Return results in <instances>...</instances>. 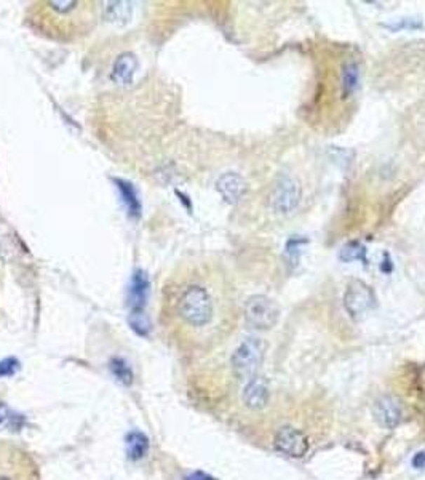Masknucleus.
Segmentation results:
<instances>
[{
	"label": "nucleus",
	"mask_w": 425,
	"mask_h": 480,
	"mask_svg": "<svg viewBox=\"0 0 425 480\" xmlns=\"http://www.w3.org/2000/svg\"><path fill=\"white\" fill-rule=\"evenodd\" d=\"M149 279L142 271H137L131 279L128 288V306L131 312H144L149 296Z\"/></svg>",
	"instance_id": "9d476101"
},
{
	"label": "nucleus",
	"mask_w": 425,
	"mask_h": 480,
	"mask_svg": "<svg viewBox=\"0 0 425 480\" xmlns=\"http://www.w3.org/2000/svg\"><path fill=\"white\" fill-rule=\"evenodd\" d=\"M275 448L291 458H302L309 450V439L306 434L291 426H285L275 434Z\"/></svg>",
	"instance_id": "0eeeda50"
},
{
	"label": "nucleus",
	"mask_w": 425,
	"mask_h": 480,
	"mask_svg": "<svg viewBox=\"0 0 425 480\" xmlns=\"http://www.w3.org/2000/svg\"><path fill=\"white\" fill-rule=\"evenodd\" d=\"M0 480H39L36 467L26 453L0 445Z\"/></svg>",
	"instance_id": "7ed1b4c3"
},
{
	"label": "nucleus",
	"mask_w": 425,
	"mask_h": 480,
	"mask_svg": "<svg viewBox=\"0 0 425 480\" xmlns=\"http://www.w3.org/2000/svg\"><path fill=\"white\" fill-rule=\"evenodd\" d=\"M18 370H20V362L15 357L0 360V378H8V376H13Z\"/></svg>",
	"instance_id": "412c9836"
},
{
	"label": "nucleus",
	"mask_w": 425,
	"mask_h": 480,
	"mask_svg": "<svg viewBox=\"0 0 425 480\" xmlns=\"http://www.w3.org/2000/svg\"><path fill=\"white\" fill-rule=\"evenodd\" d=\"M116 185L119 187L120 196H122V200L126 207V211H128V215L131 216V218H140L141 200H140V196H137L135 186L128 181L119 180V178L116 180Z\"/></svg>",
	"instance_id": "4468645a"
},
{
	"label": "nucleus",
	"mask_w": 425,
	"mask_h": 480,
	"mask_svg": "<svg viewBox=\"0 0 425 480\" xmlns=\"http://www.w3.org/2000/svg\"><path fill=\"white\" fill-rule=\"evenodd\" d=\"M8 416H10V408L5 404L0 402V426H2L4 422L7 421Z\"/></svg>",
	"instance_id": "393cba45"
},
{
	"label": "nucleus",
	"mask_w": 425,
	"mask_h": 480,
	"mask_svg": "<svg viewBox=\"0 0 425 480\" xmlns=\"http://www.w3.org/2000/svg\"><path fill=\"white\" fill-rule=\"evenodd\" d=\"M91 2H39L34 5L31 22L40 34L55 40H74L95 25Z\"/></svg>",
	"instance_id": "f257e3e1"
},
{
	"label": "nucleus",
	"mask_w": 425,
	"mask_h": 480,
	"mask_svg": "<svg viewBox=\"0 0 425 480\" xmlns=\"http://www.w3.org/2000/svg\"><path fill=\"white\" fill-rule=\"evenodd\" d=\"M412 467H416V469H425V451L414 455V458H412Z\"/></svg>",
	"instance_id": "5701e85b"
},
{
	"label": "nucleus",
	"mask_w": 425,
	"mask_h": 480,
	"mask_svg": "<svg viewBox=\"0 0 425 480\" xmlns=\"http://www.w3.org/2000/svg\"><path fill=\"white\" fill-rule=\"evenodd\" d=\"M376 305V295L370 285L363 280L353 279L347 285L344 295V306L353 320L363 319Z\"/></svg>",
	"instance_id": "39448f33"
},
{
	"label": "nucleus",
	"mask_w": 425,
	"mask_h": 480,
	"mask_svg": "<svg viewBox=\"0 0 425 480\" xmlns=\"http://www.w3.org/2000/svg\"><path fill=\"white\" fill-rule=\"evenodd\" d=\"M360 85V66L357 61H346L341 67V95L342 98H350Z\"/></svg>",
	"instance_id": "ddd939ff"
},
{
	"label": "nucleus",
	"mask_w": 425,
	"mask_h": 480,
	"mask_svg": "<svg viewBox=\"0 0 425 480\" xmlns=\"http://www.w3.org/2000/svg\"><path fill=\"white\" fill-rule=\"evenodd\" d=\"M111 370H112L114 376L117 378V381L122 382V385L130 386L131 382H133V371H131V368L128 367V364H126L123 359H120V357L112 359Z\"/></svg>",
	"instance_id": "f3484780"
},
{
	"label": "nucleus",
	"mask_w": 425,
	"mask_h": 480,
	"mask_svg": "<svg viewBox=\"0 0 425 480\" xmlns=\"http://www.w3.org/2000/svg\"><path fill=\"white\" fill-rule=\"evenodd\" d=\"M306 244H309V240H307V239H304V237H291V239L288 240V242H286L285 253L288 255V258H290L292 262H296L297 260H299L301 248H302Z\"/></svg>",
	"instance_id": "aec40b11"
},
{
	"label": "nucleus",
	"mask_w": 425,
	"mask_h": 480,
	"mask_svg": "<svg viewBox=\"0 0 425 480\" xmlns=\"http://www.w3.org/2000/svg\"><path fill=\"white\" fill-rule=\"evenodd\" d=\"M106 13H107V18L111 21H116V20L128 21V18L131 16V7H130V4L116 2V4L109 5Z\"/></svg>",
	"instance_id": "6ab92c4d"
},
{
	"label": "nucleus",
	"mask_w": 425,
	"mask_h": 480,
	"mask_svg": "<svg viewBox=\"0 0 425 480\" xmlns=\"http://www.w3.org/2000/svg\"><path fill=\"white\" fill-rule=\"evenodd\" d=\"M137 71V60L133 53H122L114 62L112 79L119 85H128L133 82Z\"/></svg>",
	"instance_id": "f8f14e48"
},
{
	"label": "nucleus",
	"mask_w": 425,
	"mask_h": 480,
	"mask_svg": "<svg viewBox=\"0 0 425 480\" xmlns=\"http://www.w3.org/2000/svg\"><path fill=\"white\" fill-rule=\"evenodd\" d=\"M367 250L365 248V245H361L358 242H349L346 247L341 250V255L339 258L344 262L350 261H363L365 265L367 262Z\"/></svg>",
	"instance_id": "dca6fc26"
},
{
	"label": "nucleus",
	"mask_w": 425,
	"mask_h": 480,
	"mask_svg": "<svg viewBox=\"0 0 425 480\" xmlns=\"http://www.w3.org/2000/svg\"><path fill=\"white\" fill-rule=\"evenodd\" d=\"M128 324L131 330L141 336H146L151 330V322H149V317L144 312H130Z\"/></svg>",
	"instance_id": "a211bd4d"
},
{
	"label": "nucleus",
	"mask_w": 425,
	"mask_h": 480,
	"mask_svg": "<svg viewBox=\"0 0 425 480\" xmlns=\"http://www.w3.org/2000/svg\"><path fill=\"white\" fill-rule=\"evenodd\" d=\"M375 416L382 427L393 429L400 425L403 411H401V405L395 397L384 396L375 405Z\"/></svg>",
	"instance_id": "6e6552de"
},
{
	"label": "nucleus",
	"mask_w": 425,
	"mask_h": 480,
	"mask_svg": "<svg viewBox=\"0 0 425 480\" xmlns=\"http://www.w3.org/2000/svg\"><path fill=\"white\" fill-rule=\"evenodd\" d=\"M217 191H220L221 196L224 197V200L229 204H237L242 196L245 194V181L240 175L237 173H226L222 175L220 180H217Z\"/></svg>",
	"instance_id": "9b49d317"
},
{
	"label": "nucleus",
	"mask_w": 425,
	"mask_h": 480,
	"mask_svg": "<svg viewBox=\"0 0 425 480\" xmlns=\"http://www.w3.org/2000/svg\"><path fill=\"white\" fill-rule=\"evenodd\" d=\"M280 309L277 302L264 295H255L245 302V319L250 327L256 330H269L277 325Z\"/></svg>",
	"instance_id": "20e7f679"
},
{
	"label": "nucleus",
	"mask_w": 425,
	"mask_h": 480,
	"mask_svg": "<svg viewBox=\"0 0 425 480\" xmlns=\"http://www.w3.org/2000/svg\"><path fill=\"white\" fill-rule=\"evenodd\" d=\"M271 391H269V382L262 376H255L246 382L243 389V402L248 408L259 410L269 404Z\"/></svg>",
	"instance_id": "1a4fd4ad"
},
{
	"label": "nucleus",
	"mask_w": 425,
	"mask_h": 480,
	"mask_svg": "<svg viewBox=\"0 0 425 480\" xmlns=\"http://www.w3.org/2000/svg\"><path fill=\"white\" fill-rule=\"evenodd\" d=\"M301 199V189L297 182L290 176H281L275 182L271 194V205L275 213L291 215L297 208Z\"/></svg>",
	"instance_id": "423d86ee"
},
{
	"label": "nucleus",
	"mask_w": 425,
	"mask_h": 480,
	"mask_svg": "<svg viewBox=\"0 0 425 480\" xmlns=\"http://www.w3.org/2000/svg\"><path fill=\"white\" fill-rule=\"evenodd\" d=\"M264 354H266V345L261 338H255V336H250V338L243 340L240 342L237 349L232 354L231 364L235 376L238 380H246L250 381L251 378H255L256 371L259 370Z\"/></svg>",
	"instance_id": "f03ea898"
},
{
	"label": "nucleus",
	"mask_w": 425,
	"mask_h": 480,
	"mask_svg": "<svg viewBox=\"0 0 425 480\" xmlns=\"http://www.w3.org/2000/svg\"><path fill=\"white\" fill-rule=\"evenodd\" d=\"M381 271L384 274H390L393 271V265H392V260H390L389 253H384V260L381 262Z\"/></svg>",
	"instance_id": "4be33fe9"
},
{
	"label": "nucleus",
	"mask_w": 425,
	"mask_h": 480,
	"mask_svg": "<svg viewBox=\"0 0 425 480\" xmlns=\"http://www.w3.org/2000/svg\"><path fill=\"white\" fill-rule=\"evenodd\" d=\"M182 480H215L211 476H208V474H205L202 471H195L192 472L191 476H187V477H184Z\"/></svg>",
	"instance_id": "b1692460"
},
{
	"label": "nucleus",
	"mask_w": 425,
	"mask_h": 480,
	"mask_svg": "<svg viewBox=\"0 0 425 480\" xmlns=\"http://www.w3.org/2000/svg\"><path fill=\"white\" fill-rule=\"evenodd\" d=\"M126 455L130 460H142L149 451V439L140 431H133L126 436Z\"/></svg>",
	"instance_id": "2eb2a0df"
}]
</instances>
